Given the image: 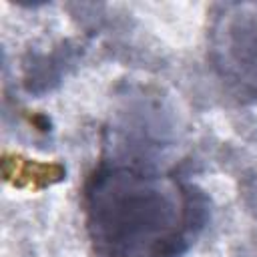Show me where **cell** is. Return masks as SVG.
<instances>
[{
  "label": "cell",
  "instance_id": "1",
  "mask_svg": "<svg viewBox=\"0 0 257 257\" xmlns=\"http://www.w3.org/2000/svg\"><path fill=\"white\" fill-rule=\"evenodd\" d=\"M96 257H181L205 225V197L147 161H102L82 191Z\"/></svg>",
  "mask_w": 257,
  "mask_h": 257
},
{
  "label": "cell",
  "instance_id": "2",
  "mask_svg": "<svg viewBox=\"0 0 257 257\" xmlns=\"http://www.w3.org/2000/svg\"><path fill=\"white\" fill-rule=\"evenodd\" d=\"M209 60L233 92L257 98V2L215 6L209 24Z\"/></svg>",
  "mask_w": 257,
  "mask_h": 257
},
{
  "label": "cell",
  "instance_id": "3",
  "mask_svg": "<svg viewBox=\"0 0 257 257\" xmlns=\"http://www.w3.org/2000/svg\"><path fill=\"white\" fill-rule=\"evenodd\" d=\"M78 58L80 50L70 42H62L48 54H32L24 64V88L34 94L50 90L56 82H60V78Z\"/></svg>",
  "mask_w": 257,
  "mask_h": 257
},
{
  "label": "cell",
  "instance_id": "4",
  "mask_svg": "<svg viewBox=\"0 0 257 257\" xmlns=\"http://www.w3.org/2000/svg\"><path fill=\"white\" fill-rule=\"evenodd\" d=\"M4 177L6 181H12L14 187H30L32 183L50 185L52 181H58L62 177V169L56 165H34L30 161H22L20 157L4 159Z\"/></svg>",
  "mask_w": 257,
  "mask_h": 257
},
{
  "label": "cell",
  "instance_id": "5",
  "mask_svg": "<svg viewBox=\"0 0 257 257\" xmlns=\"http://www.w3.org/2000/svg\"><path fill=\"white\" fill-rule=\"evenodd\" d=\"M253 197H255V201H257V177H255V181H253Z\"/></svg>",
  "mask_w": 257,
  "mask_h": 257
}]
</instances>
